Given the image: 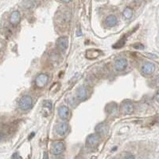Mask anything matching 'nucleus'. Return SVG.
<instances>
[{
	"instance_id": "obj_1",
	"label": "nucleus",
	"mask_w": 159,
	"mask_h": 159,
	"mask_svg": "<svg viewBox=\"0 0 159 159\" xmlns=\"http://www.w3.org/2000/svg\"><path fill=\"white\" fill-rule=\"evenodd\" d=\"M21 110L27 111L30 109L33 105V99L29 95H24L19 100L18 103Z\"/></svg>"
},
{
	"instance_id": "obj_2",
	"label": "nucleus",
	"mask_w": 159,
	"mask_h": 159,
	"mask_svg": "<svg viewBox=\"0 0 159 159\" xmlns=\"http://www.w3.org/2000/svg\"><path fill=\"white\" fill-rule=\"evenodd\" d=\"M100 142V137L97 134H90L87 138L86 140V144L88 147L92 148L97 146Z\"/></svg>"
},
{
	"instance_id": "obj_3",
	"label": "nucleus",
	"mask_w": 159,
	"mask_h": 159,
	"mask_svg": "<svg viewBox=\"0 0 159 159\" xmlns=\"http://www.w3.org/2000/svg\"><path fill=\"white\" fill-rule=\"evenodd\" d=\"M48 81H49V76L46 74L41 73V74H40V75H38L37 76V78L35 80V83H36V85L38 88H41L46 86V84H47Z\"/></svg>"
},
{
	"instance_id": "obj_4",
	"label": "nucleus",
	"mask_w": 159,
	"mask_h": 159,
	"mask_svg": "<svg viewBox=\"0 0 159 159\" xmlns=\"http://www.w3.org/2000/svg\"><path fill=\"white\" fill-rule=\"evenodd\" d=\"M58 114L61 119L66 120V119H69L70 116H71V111H70L69 108L66 106H61L58 109Z\"/></svg>"
},
{
	"instance_id": "obj_5",
	"label": "nucleus",
	"mask_w": 159,
	"mask_h": 159,
	"mask_svg": "<svg viewBox=\"0 0 159 159\" xmlns=\"http://www.w3.org/2000/svg\"><path fill=\"white\" fill-rule=\"evenodd\" d=\"M64 151V142L59 141V142H56L53 143L52 147V152L54 155H60L63 153Z\"/></svg>"
},
{
	"instance_id": "obj_6",
	"label": "nucleus",
	"mask_w": 159,
	"mask_h": 159,
	"mask_svg": "<svg viewBox=\"0 0 159 159\" xmlns=\"http://www.w3.org/2000/svg\"><path fill=\"white\" fill-rule=\"evenodd\" d=\"M88 96V91L87 88L84 86H81L78 88V89L76 91V97L79 100H85Z\"/></svg>"
},
{
	"instance_id": "obj_7",
	"label": "nucleus",
	"mask_w": 159,
	"mask_h": 159,
	"mask_svg": "<svg viewBox=\"0 0 159 159\" xmlns=\"http://www.w3.org/2000/svg\"><path fill=\"white\" fill-rule=\"evenodd\" d=\"M128 61L126 58H119L115 62V69L117 71H123L127 67Z\"/></svg>"
},
{
	"instance_id": "obj_8",
	"label": "nucleus",
	"mask_w": 159,
	"mask_h": 159,
	"mask_svg": "<svg viewBox=\"0 0 159 159\" xmlns=\"http://www.w3.org/2000/svg\"><path fill=\"white\" fill-rule=\"evenodd\" d=\"M155 70V65L151 62L145 63L142 67V72L144 75H151Z\"/></svg>"
},
{
	"instance_id": "obj_9",
	"label": "nucleus",
	"mask_w": 159,
	"mask_h": 159,
	"mask_svg": "<svg viewBox=\"0 0 159 159\" xmlns=\"http://www.w3.org/2000/svg\"><path fill=\"white\" fill-rule=\"evenodd\" d=\"M122 111L125 115H129L133 112L134 106L133 104L130 101H125L123 103L121 106Z\"/></svg>"
},
{
	"instance_id": "obj_10",
	"label": "nucleus",
	"mask_w": 159,
	"mask_h": 159,
	"mask_svg": "<svg viewBox=\"0 0 159 159\" xmlns=\"http://www.w3.org/2000/svg\"><path fill=\"white\" fill-rule=\"evenodd\" d=\"M57 45L61 51L64 52L69 46V41H68L67 37H61V38H58L57 41Z\"/></svg>"
},
{
	"instance_id": "obj_11",
	"label": "nucleus",
	"mask_w": 159,
	"mask_h": 159,
	"mask_svg": "<svg viewBox=\"0 0 159 159\" xmlns=\"http://www.w3.org/2000/svg\"><path fill=\"white\" fill-rule=\"evenodd\" d=\"M68 130H69V125L65 122H62V123H58L57 126V128H56L57 133L61 136L65 134Z\"/></svg>"
},
{
	"instance_id": "obj_12",
	"label": "nucleus",
	"mask_w": 159,
	"mask_h": 159,
	"mask_svg": "<svg viewBox=\"0 0 159 159\" xmlns=\"http://www.w3.org/2000/svg\"><path fill=\"white\" fill-rule=\"evenodd\" d=\"M10 22L14 26H16V25L19 23V22H20V14H19V12L17 11L12 12L11 15L10 17Z\"/></svg>"
},
{
	"instance_id": "obj_13",
	"label": "nucleus",
	"mask_w": 159,
	"mask_h": 159,
	"mask_svg": "<svg viewBox=\"0 0 159 159\" xmlns=\"http://www.w3.org/2000/svg\"><path fill=\"white\" fill-rule=\"evenodd\" d=\"M106 23H107V25L108 26L113 27V26L117 25V23H118V19H117V18L115 15H109L107 18V19H106Z\"/></svg>"
},
{
	"instance_id": "obj_14",
	"label": "nucleus",
	"mask_w": 159,
	"mask_h": 159,
	"mask_svg": "<svg viewBox=\"0 0 159 159\" xmlns=\"http://www.w3.org/2000/svg\"><path fill=\"white\" fill-rule=\"evenodd\" d=\"M95 130L98 133L100 134H106L107 131V126L105 123H99L95 127Z\"/></svg>"
},
{
	"instance_id": "obj_15",
	"label": "nucleus",
	"mask_w": 159,
	"mask_h": 159,
	"mask_svg": "<svg viewBox=\"0 0 159 159\" xmlns=\"http://www.w3.org/2000/svg\"><path fill=\"white\" fill-rule=\"evenodd\" d=\"M123 16H124L127 19H130V18L133 16V11H132V9L130 8V7H127V8L125 9L124 11H123Z\"/></svg>"
},
{
	"instance_id": "obj_16",
	"label": "nucleus",
	"mask_w": 159,
	"mask_h": 159,
	"mask_svg": "<svg viewBox=\"0 0 159 159\" xmlns=\"http://www.w3.org/2000/svg\"><path fill=\"white\" fill-rule=\"evenodd\" d=\"M22 6H23L24 8L30 9L34 6V3L32 2V1H26V2H22Z\"/></svg>"
},
{
	"instance_id": "obj_17",
	"label": "nucleus",
	"mask_w": 159,
	"mask_h": 159,
	"mask_svg": "<svg viewBox=\"0 0 159 159\" xmlns=\"http://www.w3.org/2000/svg\"><path fill=\"white\" fill-rule=\"evenodd\" d=\"M11 159H22V157H21L20 154L18 153V152H16V153H15L12 155Z\"/></svg>"
},
{
	"instance_id": "obj_18",
	"label": "nucleus",
	"mask_w": 159,
	"mask_h": 159,
	"mask_svg": "<svg viewBox=\"0 0 159 159\" xmlns=\"http://www.w3.org/2000/svg\"><path fill=\"white\" fill-rule=\"evenodd\" d=\"M133 47L134 48V49H144V46H143V45H142V44H136V45H134Z\"/></svg>"
},
{
	"instance_id": "obj_19",
	"label": "nucleus",
	"mask_w": 159,
	"mask_h": 159,
	"mask_svg": "<svg viewBox=\"0 0 159 159\" xmlns=\"http://www.w3.org/2000/svg\"><path fill=\"white\" fill-rule=\"evenodd\" d=\"M125 159H135V158H134V156L132 155V154H127V156L125 157Z\"/></svg>"
},
{
	"instance_id": "obj_20",
	"label": "nucleus",
	"mask_w": 159,
	"mask_h": 159,
	"mask_svg": "<svg viewBox=\"0 0 159 159\" xmlns=\"http://www.w3.org/2000/svg\"><path fill=\"white\" fill-rule=\"evenodd\" d=\"M43 159H49V157H48V153L46 152H45L44 153V158Z\"/></svg>"
}]
</instances>
